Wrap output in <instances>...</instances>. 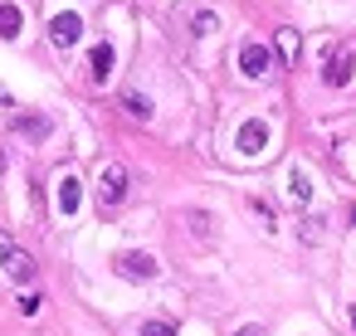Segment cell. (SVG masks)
I'll list each match as a JSON object with an SVG mask.
<instances>
[{
  "label": "cell",
  "mask_w": 356,
  "mask_h": 336,
  "mask_svg": "<svg viewBox=\"0 0 356 336\" xmlns=\"http://www.w3.org/2000/svg\"><path fill=\"white\" fill-rule=\"evenodd\" d=\"M127 185H132L127 166H122V161H108V166L98 171V205H103V210H118V205L127 200Z\"/></svg>",
  "instance_id": "obj_1"
},
{
  "label": "cell",
  "mask_w": 356,
  "mask_h": 336,
  "mask_svg": "<svg viewBox=\"0 0 356 336\" xmlns=\"http://www.w3.org/2000/svg\"><path fill=\"white\" fill-rule=\"evenodd\" d=\"M113 268H118V278H127V283H152V278L161 273V263H156L152 253H137V249L118 253V258H113Z\"/></svg>",
  "instance_id": "obj_2"
},
{
  "label": "cell",
  "mask_w": 356,
  "mask_h": 336,
  "mask_svg": "<svg viewBox=\"0 0 356 336\" xmlns=\"http://www.w3.org/2000/svg\"><path fill=\"white\" fill-rule=\"evenodd\" d=\"M0 263H6V273H10L15 283H30V278H35V258H30L6 229H0Z\"/></svg>",
  "instance_id": "obj_3"
},
{
  "label": "cell",
  "mask_w": 356,
  "mask_h": 336,
  "mask_svg": "<svg viewBox=\"0 0 356 336\" xmlns=\"http://www.w3.org/2000/svg\"><path fill=\"white\" fill-rule=\"evenodd\" d=\"M351 78H356V54L351 49H332L327 54V69H322V83L327 88H346Z\"/></svg>",
  "instance_id": "obj_4"
},
{
  "label": "cell",
  "mask_w": 356,
  "mask_h": 336,
  "mask_svg": "<svg viewBox=\"0 0 356 336\" xmlns=\"http://www.w3.org/2000/svg\"><path fill=\"white\" fill-rule=\"evenodd\" d=\"M49 40H54V49H74V44L83 40V20H79L74 10L54 15V20H49Z\"/></svg>",
  "instance_id": "obj_5"
},
{
  "label": "cell",
  "mask_w": 356,
  "mask_h": 336,
  "mask_svg": "<svg viewBox=\"0 0 356 336\" xmlns=\"http://www.w3.org/2000/svg\"><path fill=\"white\" fill-rule=\"evenodd\" d=\"M239 69H244L249 78H264V74L273 69V54H268V44H254V40H249V44L239 49Z\"/></svg>",
  "instance_id": "obj_6"
},
{
  "label": "cell",
  "mask_w": 356,
  "mask_h": 336,
  "mask_svg": "<svg viewBox=\"0 0 356 336\" xmlns=\"http://www.w3.org/2000/svg\"><path fill=\"white\" fill-rule=\"evenodd\" d=\"M88 74H93V83H108V78H113V44H93Z\"/></svg>",
  "instance_id": "obj_7"
},
{
  "label": "cell",
  "mask_w": 356,
  "mask_h": 336,
  "mask_svg": "<svg viewBox=\"0 0 356 336\" xmlns=\"http://www.w3.org/2000/svg\"><path fill=\"white\" fill-rule=\"evenodd\" d=\"M264 142H268V127H264V122H244V127H239V151H244V156H259Z\"/></svg>",
  "instance_id": "obj_8"
},
{
  "label": "cell",
  "mask_w": 356,
  "mask_h": 336,
  "mask_svg": "<svg viewBox=\"0 0 356 336\" xmlns=\"http://www.w3.org/2000/svg\"><path fill=\"white\" fill-rule=\"evenodd\" d=\"M15 132L30 137V142H44V137H49V117H40V112H20V117H15Z\"/></svg>",
  "instance_id": "obj_9"
},
{
  "label": "cell",
  "mask_w": 356,
  "mask_h": 336,
  "mask_svg": "<svg viewBox=\"0 0 356 336\" xmlns=\"http://www.w3.org/2000/svg\"><path fill=\"white\" fill-rule=\"evenodd\" d=\"M20 30H25V15H20V6L0 0V40H15Z\"/></svg>",
  "instance_id": "obj_10"
},
{
  "label": "cell",
  "mask_w": 356,
  "mask_h": 336,
  "mask_svg": "<svg viewBox=\"0 0 356 336\" xmlns=\"http://www.w3.org/2000/svg\"><path fill=\"white\" fill-rule=\"evenodd\" d=\"M79 200H83L79 176H59V210H64V215H79Z\"/></svg>",
  "instance_id": "obj_11"
},
{
  "label": "cell",
  "mask_w": 356,
  "mask_h": 336,
  "mask_svg": "<svg viewBox=\"0 0 356 336\" xmlns=\"http://www.w3.org/2000/svg\"><path fill=\"white\" fill-rule=\"evenodd\" d=\"M122 108H127L137 122H147V117H152V98H147V93H137V88H127V93H122Z\"/></svg>",
  "instance_id": "obj_12"
},
{
  "label": "cell",
  "mask_w": 356,
  "mask_h": 336,
  "mask_svg": "<svg viewBox=\"0 0 356 336\" xmlns=\"http://www.w3.org/2000/svg\"><path fill=\"white\" fill-rule=\"evenodd\" d=\"M215 30H220V20H215V10H200V15L191 20V35H200V40H205V35H215Z\"/></svg>",
  "instance_id": "obj_13"
},
{
  "label": "cell",
  "mask_w": 356,
  "mask_h": 336,
  "mask_svg": "<svg viewBox=\"0 0 356 336\" xmlns=\"http://www.w3.org/2000/svg\"><path fill=\"white\" fill-rule=\"evenodd\" d=\"M288 195H293V200H298V205H302V200H307V195H312V180H307V176H302V171H293V176H288Z\"/></svg>",
  "instance_id": "obj_14"
},
{
  "label": "cell",
  "mask_w": 356,
  "mask_h": 336,
  "mask_svg": "<svg viewBox=\"0 0 356 336\" xmlns=\"http://www.w3.org/2000/svg\"><path fill=\"white\" fill-rule=\"evenodd\" d=\"M278 54H283L288 64L298 59V30H278Z\"/></svg>",
  "instance_id": "obj_15"
},
{
  "label": "cell",
  "mask_w": 356,
  "mask_h": 336,
  "mask_svg": "<svg viewBox=\"0 0 356 336\" xmlns=\"http://www.w3.org/2000/svg\"><path fill=\"white\" fill-rule=\"evenodd\" d=\"M322 224H327L322 215H307V219H302V244H317V239H322Z\"/></svg>",
  "instance_id": "obj_16"
},
{
  "label": "cell",
  "mask_w": 356,
  "mask_h": 336,
  "mask_svg": "<svg viewBox=\"0 0 356 336\" xmlns=\"http://www.w3.org/2000/svg\"><path fill=\"white\" fill-rule=\"evenodd\" d=\"M137 336H176V326H171V321H142Z\"/></svg>",
  "instance_id": "obj_17"
},
{
  "label": "cell",
  "mask_w": 356,
  "mask_h": 336,
  "mask_svg": "<svg viewBox=\"0 0 356 336\" xmlns=\"http://www.w3.org/2000/svg\"><path fill=\"white\" fill-rule=\"evenodd\" d=\"M40 307H44V297H40V292H25V297H20V312H25V317H35Z\"/></svg>",
  "instance_id": "obj_18"
},
{
  "label": "cell",
  "mask_w": 356,
  "mask_h": 336,
  "mask_svg": "<svg viewBox=\"0 0 356 336\" xmlns=\"http://www.w3.org/2000/svg\"><path fill=\"white\" fill-rule=\"evenodd\" d=\"M191 224H195V234H200V239H210V215H200V210H195V215H191Z\"/></svg>",
  "instance_id": "obj_19"
},
{
  "label": "cell",
  "mask_w": 356,
  "mask_h": 336,
  "mask_svg": "<svg viewBox=\"0 0 356 336\" xmlns=\"http://www.w3.org/2000/svg\"><path fill=\"white\" fill-rule=\"evenodd\" d=\"M239 336H264V331H259V326H244V331H239Z\"/></svg>",
  "instance_id": "obj_20"
},
{
  "label": "cell",
  "mask_w": 356,
  "mask_h": 336,
  "mask_svg": "<svg viewBox=\"0 0 356 336\" xmlns=\"http://www.w3.org/2000/svg\"><path fill=\"white\" fill-rule=\"evenodd\" d=\"M0 176H6V151H0Z\"/></svg>",
  "instance_id": "obj_21"
}]
</instances>
